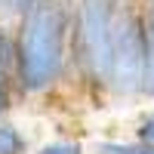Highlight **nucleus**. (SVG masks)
I'll use <instances>...</instances> for the list:
<instances>
[{
    "label": "nucleus",
    "mask_w": 154,
    "mask_h": 154,
    "mask_svg": "<svg viewBox=\"0 0 154 154\" xmlns=\"http://www.w3.org/2000/svg\"><path fill=\"white\" fill-rule=\"evenodd\" d=\"M154 102V9L145 6V65H142V89L139 105Z\"/></svg>",
    "instance_id": "nucleus-6"
},
{
    "label": "nucleus",
    "mask_w": 154,
    "mask_h": 154,
    "mask_svg": "<svg viewBox=\"0 0 154 154\" xmlns=\"http://www.w3.org/2000/svg\"><path fill=\"white\" fill-rule=\"evenodd\" d=\"M22 105L19 96V68H16V34L12 22H0V117Z\"/></svg>",
    "instance_id": "nucleus-4"
},
{
    "label": "nucleus",
    "mask_w": 154,
    "mask_h": 154,
    "mask_svg": "<svg viewBox=\"0 0 154 154\" xmlns=\"http://www.w3.org/2000/svg\"><path fill=\"white\" fill-rule=\"evenodd\" d=\"M111 3H117V6H123V3H139V0H111Z\"/></svg>",
    "instance_id": "nucleus-11"
},
{
    "label": "nucleus",
    "mask_w": 154,
    "mask_h": 154,
    "mask_svg": "<svg viewBox=\"0 0 154 154\" xmlns=\"http://www.w3.org/2000/svg\"><path fill=\"white\" fill-rule=\"evenodd\" d=\"M74 0H37L12 22L22 105L71 96Z\"/></svg>",
    "instance_id": "nucleus-1"
},
{
    "label": "nucleus",
    "mask_w": 154,
    "mask_h": 154,
    "mask_svg": "<svg viewBox=\"0 0 154 154\" xmlns=\"http://www.w3.org/2000/svg\"><path fill=\"white\" fill-rule=\"evenodd\" d=\"M133 136L154 145V102H145V108L136 111V117H133Z\"/></svg>",
    "instance_id": "nucleus-9"
},
{
    "label": "nucleus",
    "mask_w": 154,
    "mask_h": 154,
    "mask_svg": "<svg viewBox=\"0 0 154 154\" xmlns=\"http://www.w3.org/2000/svg\"><path fill=\"white\" fill-rule=\"evenodd\" d=\"M37 0H0V22H16L28 6H34Z\"/></svg>",
    "instance_id": "nucleus-10"
},
{
    "label": "nucleus",
    "mask_w": 154,
    "mask_h": 154,
    "mask_svg": "<svg viewBox=\"0 0 154 154\" xmlns=\"http://www.w3.org/2000/svg\"><path fill=\"white\" fill-rule=\"evenodd\" d=\"M117 3L111 0H74L71 28V96L89 108L111 105V53Z\"/></svg>",
    "instance_id": "nucleus-2"
},
{
    "label": "nucleus",
    "mask_w": 154,
    "mask_h": 154,
    "mask_svg": "<svg viewBox=\"0 0 154 154\" xmlns=\"http://www.w3.org/2000/svg\"><path fill=\"white\" fill-rule=\"evenodd\" d=\"M145 65V6L123 3L114 19L111 53V105H139Z\"/></svg>",
    "instance_id": "nucleus-3"
},
{
    "label": "nucleus",
    "mask_w": 154,
    "mask_h": 154,
    "mask_svg": "<svg viewBox=\"0 0 154 154\" xmlns=\"http://www.w3.org/2000/svg\"><path fill=\"white\" fill-rule=\"evenodd\" d=\"M31 154H89V142L80 136L62 133V136H49L43 142H37Z\"/></svg>",
    "instance_id": "nucleus-8"
},
{
    "label": "nucleus",
    "mask_w": 154,
    "mask_h": 154,
    "mask_svg": "<svg viewBox=\"0 0 154 154\" xmlns=\"http://www.w3.org/2000/svg\"><path fill=\"white\" fill-rule=\"evenodd\" d=\"M31 151H34V142L28 130L12 114L0 117V154H31Z\"/></svg>",
    "instance_id": "nucleus-5"
},
{
    "label": "nucleus",
    "mask_w": 154,
    "mask_h": 154,
    "mask_svg": "<svg viewBox=\"0 0 154 154\" xmlns=\"http://www.w3.org/2000/svg\"><path fill=\"white\" fill-rule=\"evenodd\" d=\"M148 9H154V6H148Z\"/></svg>",
    "instance_id": "nucleus-12"
},
{
    "label": "nucleus",
    "mask_w": 154,
    "mask_h": 154,
    "mask_svg": "<svg viewBox=\"0 0 154 154\" xmlns=\"http://www.w3.org/2000/svg\"><path fill=\"white\" fill-rule=\"evenodd\" d=\"M89 154H154V145L151 142H142V139H93L89 142Z\"/></svg>",
    "instance_id": "nucleus-7"
}]
</instances>
